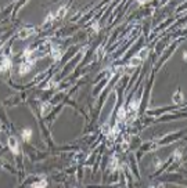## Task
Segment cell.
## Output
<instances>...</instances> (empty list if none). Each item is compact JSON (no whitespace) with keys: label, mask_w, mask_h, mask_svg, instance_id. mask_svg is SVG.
<instances>
[{"label":"cell","mask_w":187,"mask_h":188,"mask_svg":"<svg viewBox=\"0 0 187 188\" xmlns=\"http://www.w3.org/2000/svg\"><path fill=\"white\" fill-rule=\"evenodd\" d=\"M18 140L15 136H8L7 138V147L10 148V151L14 154V155H18L20 154V147H18Z\"/></svg>","instance_id":"cell-1"},{"label":"cell","mask_w":187,"mask_h":188,"mask_svg":"<svg viewBox=\"0 0 187 188\" xmlns=\"http://www.w3.org/2000/svg\"><path fill=\"white\" fill-rule=\"evenodd\" d=\"M36 32V28L35 26H25V28H22L20 32H18V37L21 40L26 39V37H29L31 35H33V33Z\"/></svg>","instance_id":"cell-2"},{"label":"cell","mask_w":187,"mask_h":188,"mask_svg":"<svg viewBox=\"0 0 187 188\" xmlns=\"http://www.w3.org/2000/svg\"><path fill=\"white\" fill-rule=\"evenodd\" d=\"M33 64L35 62H31V61H25L22 62L21 65H20V69H18V72H20V75H25V73H28L31 69H32Z\"/></svg>","instance_id":"cell-3"},{"label":"cell","mask_w":187,"mask_h":188,"mask_svg":"<svg viewBox=\"0 0 187 188\" xmlns=\"http://www.w3.org/2000/svg\"><path fill=\"white\" fill-rule=\"evenodd\" d=\"M50 55L54 58V61H58V60L61 58V55H62L61 50H60V47H57V46H50Z\"/></svg>","instance_id":"cell-4"},{"label":"cell","mask_w":187,"mask_h":188,"mask_svg":"<svg viewBox=\"0 0 187 188\" xmlns=\"http://www.w3.org/2000/svg\"><path fill=\"white\" fill-rule=\"evenodd\" d=\"M11 68V60L8 57H3L0 61V71H6Z\"/></svg>","instance_id":"cell-5"},{"label":"cell","mask_w":187,"mask_h":188,"mask_svg":"<svg viewBox=\"0 0 187 188\" xmlns=\"http://www.w3.org/2000/svg\"><path fill=\"white\" fill-rule=\"evenodd\" d=\"M125 118H126V108L122 105V107L118 109V113H116V122H123Z\"/></svg>","instance_id":"cell-6"},{"label":"cell","mask_w":187,"mask_h":188,"mask_svg":"<svg viewBox=\"0 0 187 188\" xmlns=\"http://www.w3.org/2000/svg\"><path fill=\"white\" fill-rule=\"evenodd\" d=\"M141 64V60L137 55H134V57H132L129 60V62H128V66L129 68H136V66H139Z\"/></svg>","instance_id":"cell-7"},{"label":"cell","mask_w":187,"mask_h":188,"mask_svg":"<svg viewBox=\"0 0 187 188\" xmlns=\"http://www.w3.org/2000/svg\"><path fill=\"white\" fill-rule=\"evenodd\" d=\"M173 101L176 102V104H180V102L184 101V97H183V93L180 90L176 91V94H173Z\"/></svg>","instance_id":"cell-8"},{"label":"cell","mask_w":187,"mask_h":188,"mask_svg":"<svg viewBox=\"0 0 187 188\" xmlns=\"http://www.w3.org/2000/svg\"><path fill=\"white\" fill-rule=\"evenodd\" d=\"M65 13H67V7H65V6H64V7H60L57 13H54V18H56V19L62 18V17L65 15Z\"/></svg>","instance_id":"cell-9"},{"label":"cell","mask_w":187,"mask_h":188,"mask_svg":"<svg viewBox=\"0 0 187 188\" xmlns=\"http://www.w3.org/2000/svg\"><path fill=\"white\" fill-rule=\"evenodd\" d=\"M147 55H148V48H147V47L141 48V50L137 53V57L140 58L141 61H143V60H146V58H147Z\"/></svg>","instance_id":"cell-10"},{"label":"cell","mask_w":187,"mask_h":188,"mask_svg":"<svg viewBox=\"0 0 187 188\" xmlns=\"http://www.w3.org/2000/svg\"><path fill=\"white\" fill-rule=\"evenodd\" d=\"M31 137H32V130H31V129H24V130H22V138L25 141H29Z\"/></svg>","instance_id":"cell-11"},{"label":"cell","mask_w":187,"mask_h":188,"mask_svg":"<svg viewBox=\"0 0 187 188\" xmlns=\"http://www.w3.org/2000/svg\"><path fill=\"white\" fill-rule=\"evenodd\" d=\"M50 109H51L50 102H43V104H42V112H43V115H46L47 112H50Z\"/></svg>","instance_id":"cell-12"},{"label":"cell","mask_w":187,"mask_h":188,"mask_svg":"<svg viewBox=\"0 0 187 188\" xmlns=\"http://www.w3.org/2000/svg\"><path fill=\"white\" fill-rule=\"evenodd\" d=\"M47 185V181L44 180H42V181H38V183H35V184H32V188H44Z\"/></svg>","instance_id":"cell-13"},{"label":"cell","mask_w":187,"mask_h":188,"mask_svg":"<svg viewBox=\"0 0 187 188\" xmlns=\"http://www.w3.org/2000/svg\"><path fill=\"white\" fill-rule=\"evenodd\" d=\"M110 167H111V170H115L118 167V159H116L115 156H112L111 160H110Z\"/></svg>","instance_id":"cell-14"},{"label":"cell","mask_w":187,"mask_h":188,"mask_svg":"<svg viewBox=\"0 0 187 188\" xmlns=\"http://www.w3.org/2000/svg\"><path fill=\"white\" fill-rule=\"evenodd\" d=\"M173 156H175V160H180V159H182V149H177V151L173 154Z\"/></svg>","instance_id":"cell-15"},{"label":"cell","mask_w":187,"mask_h":188,"mask_svg":"<svg viewBox=\"0 0 187 188\" xmlns=\"http://www.w3.org/2000/svg\"><path fill=\"white\" fill-rule=\"evenodd\" d=\"M137 107H139V101H137V100H133V101L130 102V108L133 109V111H136Z\"/></svg>","instance_id":"cell-16"},{"label":"cell","mask_w":187,"mask_h":188,"mask_svg":"<svg viewBox=\"0 0 187 188\" xmlns=\"http://www.w3.org/2000/svg\"><path fill=\"white\" fill-rule=\"evenodd\" d=\"M93 29H94V31H98V25H97V22H96V24L93 25Z\"/></svg>","instance_id":"cell-17"},{"label":"cell","mask_w":187,"mask_h":188,"mask_svg":"<svg viewBox=\"0 0 187 188\" xmlns=\"http://www.w3.org/2000/svg\"><path fill=\"white\" fill-rule=\"evenodd\" d=\"M0 125H2V123H0Z\"/></svg>","instance_id":"cell-18"}]
</instances>
